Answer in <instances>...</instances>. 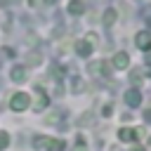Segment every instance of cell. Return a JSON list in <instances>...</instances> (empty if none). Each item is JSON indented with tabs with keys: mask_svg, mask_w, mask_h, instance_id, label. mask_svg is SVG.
<instances>
[{
	"mask_svg": "<svg viewBox=\"0 0 151 151\" xmlns=\"http://www.w3.org/2000/svg\"><path fill=\"white\" fill-rule=\"evenodd\" d=\"M7 144H9V137H7L5 132H0V149H5Z\"/></svg>",
	"mask_w": 151,
	"mask_h": 151,
	"instance_id": "obj_11",
	"label": "cell"
},
{
	"mask_svg": "<svg viewBox=\"0 0 151 151\" xmlns=\"http://www.w3.org/2000/svg\"><path fill=\"white\" fill-rule=\"evenodd\" d=\"M68 12H71V14H83V12H85V5H83L80 0H73V2L68 5Z\"/></svg>",
	"mask_w": 151,
	"mask_h": 151,
	"instance_id": "obj_8",
	"label": "cell"
},
{
	"mask_svg": "<svg viewBox=\"0 0 151 151\" xmlns=\"http://www.w3.org/2000/svg\"><path fill=\"white\" fill-rule=\"evenodd\" d=\"M12 78H14V80H24V78H26V71H24V68H12Z\"/></svg>",
	"mask_w": 151,
	"mask_h": 151,
	"instance_id": "obj_10",
	"label": "cell"
},
{
	"mask_svg": "<svg viewBox=\"0 0 151 151\" xmlns=\"http://www.w3.org/2000/svg\"><path fill=\"white\" fill-rule=\"evenodd\" d=\"M9 106H12V111H24L28 106V94L26 92H17L12 97V101H9Z\"/></svg>",
	"mask_w": 151,
	"mask_h": 151,
	"instance_id": "obj_2",
	"label": "cell"
},
{
	"mask_svg": "<svg viewBox=\"0 0 151 151\" xmlns=\"http://www.w3.org/2000/svg\"><path fill=\"white\" fill-rule=\"evenodd\" d=\"M33 144L38 149H50V151H61L64 149V142L61 139H47V137H35Z\"/></svg>",
	"mask_w": 151,
	"mask_h": 151,
	"instance_id": "obj_1",
	"label": "cell"
},
{
	"mask_svg": "<svg viewBox=\"0 0 151 151\" xmlns=\"http://www.w3.org/2000/svg\"><path fill=\"white\" fill-rule=\"evenodd\" d=\"M125 101H127L130 106H139L142 97H139V92H137V90H130V92H127V97H125Z\"/></svg>",
	"mask_w": 151,
	"mask_h": 151,
	"instance_id": "obj_7",
	"label": "cell"
},
{
	"mask_svg": "<svg viewBox=\"0 0 151 151\" xmlns=\"http://www.w3.org/2000/svg\"><path fill=\"white\" fill-rule=\"evenodd\" d=\"M134 42H137L139 50H151V33H149V31H139Z\"/></svg>",
	"mask_w": 151,
	"mask_h": 151,
	"instance_id": "obj_3",
	"label": "cell"
},
{
	"mask_svg": "<svg viewBox=\"0 0 151 151\" xmlns=\"http://www.w3.org/2000/svg\"><path fill=\"white\" fill-rule=\"evenodd\" d=\"M28 2H31V5H35V2H38V0H28Z\"/></svg>",
	"mask_w": 151,
	"mask_h": 151,
	"instance_id": "obj_12",
	"label": "cell"
},
{
	"mask_svg": "<svg viewBox=\"0 0 151 151\" xmlns=\"http://www.w3.org/2000/svg\"><path fill=\"white\" fill-rule=\"evenodd\" d=\"M76 50H78V54H83V57H87V54L92 52V45H90V40H80V42L76 45Z\"/></svg>",
	"mask_w": 151,
	"mask_h": 151,
	"instance_id": "obj_6",
	"label": "cell"
},
{
	"mask_svg": "<svg viewBox=\"0 0 151 151\" xmlns=\"http://www.w3.org/2000/svg\"><path fill=\"white\" fill-rule=\"evenodd\" d=\"M116 68H127V64H130V59H127V54L125 52H118L116 57H113V61H111Z\"/></svg>",
	"mask_w": 151,
	"mask_h": 151,
	"instance_id": "obj_4",
	"label": "cell"
},
{
	"mask_svg": "<svg viewBox=\"0 0 151 151\" xmlns=\"http://www.w3.org/2000/svg\"><path fill=\"white\" fill-rule=\"evenodd\" d=\"M116 17H118V14H116V9H106V12H104V24H106V26H111V24L116 21Z\"/></svg>",
	"mask_w": 151,
	"mask_h": 151,
	"instance_id": "obj_9",
	"label": "cell"
},
{
	"mask_svg": "<svg viewBox=\"0 0 151 151\" xmlns=\"http://www.w3.org/2000/svg\"><path fill=\"white\" fill-rule=\"evenodd\" d=\"M137 137V130H130V127H123L120 132H118V139L120 142H132Z\"/></svg>",
	"mask_w": 151,
	"mask_h": 151,
	"instance_id": "obj_5",
	"label": "cell"
}]
</instances>
